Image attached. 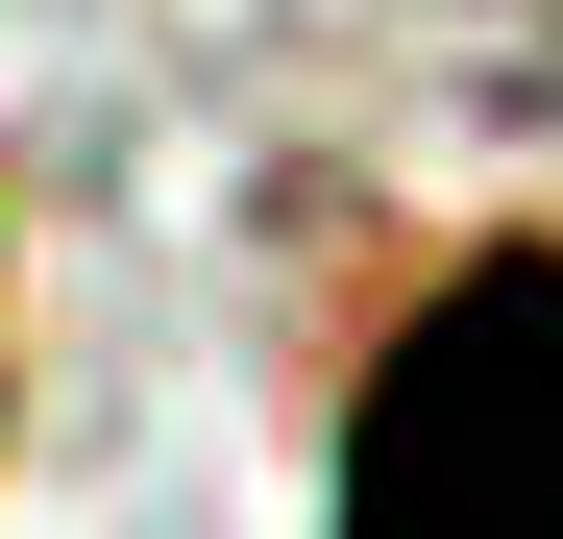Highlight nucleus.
<instances>
[{
  "instance_id": "1",
  "label": "nucleus",
  "mask_w": 563,
  "mask_h": 539,
  "mask_svg": "<svg viewBox=\"0 0 563 539\" xmlns=\"http://www.w3.org/2000/svg\"><path fill=\"white\" fill-rule=\"evenodd\" d=\"M343 539H563V245H490L393 319L343 417Z\"/></svg>"
}]
</instances>
